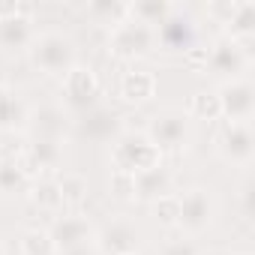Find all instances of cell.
Returning a JSON list of instances; mask_svg holds the SVG:
<instances>
[{"label": "cell", "mask_w": 255, "mask_h": 255, "mask_svg": "<svg viewBox=\"0 0 255 255\" xmlns=\"http://www.w3.org/2000/svg\"><path fill=\"white\" fill-rule=\"evenodd\" d=\"M243 255H249V252H243Z\"/></svg>", "instance_id": "obj_36"}, {"label": "cell", "mask_w": 255, "mask_h": 255, "mask_svg": "<svg viewBox=\"0 0 255 255\" xmlns=\"http://www.w3.org/2000/svg\"><path fill=\"white\" fill-rule=\"evenodd\" d=\"M24 183H27V174H24V168H21V162H18V156L12 159H0V192H21L24 189Z\"/></svg>", "instance_id": "obj_25"}, {"label": "cell", "mask_w": 255, "mask_h": 255, "mask_svg": "<svg viewBox=\"0 0 255 255\" xmlns=\"http://www.w3.org/2000/svg\"><path fill=\"white\" fill-rule=\"evenodd\" d=\"M186 117H195V120H216V117H222L219 96H216L213 90H198V93L189 99Z\"/></svg>", "instance_id": "obj_24"}, {"label": "cell", "mask_w": 255, "mask_h": 255, "mask_svg": "<svg viewBox=\"0 0 255 255\" xmlns=\"http://www.w3.org/2000/svg\"><path fill=\"white\" fill-rule=\"evenodd\" d=\"M183 60H186L192 69H204V66H207V48L192 45V48H186V51H183Z\"/></svg>", "instance_id": "obj_31"}, {"label": "cell", "mask_w": 255, "mask_h": 255, "mask_svg": "<svg viewBox=\"0 0 255 255\" xmlns=\"http://www.w3.org/2000/svg\"><path fill=\"white\" fill-rule=\"evenodd\" d=\"M225 24H228V39L249 48V39L255 33V3L252 0H237L231 15L225 18Z\"/></svg>", "instance_id": "obj_17"}, {"label": "cell", "mask_w": 255, "mask_h": 255, "mask_svg": "<svg viewBox=\"0 0 255 255\" xmlns=\"http://www.w3.org/2000/svg\"><path fill=\"white\" fill-rule=\"evenodd\" d=\"M120 129V117L117 111L105 108V105H93L87 111H81L78 117V132L90 141H111Z\"/></svg>", "instance_id": "obj_14"}, {"label": "cell", "mask_w": 255, "mask_h": 255, "mask_svg": "<svg viewBox=\"0 0 255 255\" xmlns=\"http://www.w3.org/2000/svg\"><path fill=\"white\" fill-rule=\"evenodd\" d=\"M111 192L117 198H129L135 195V174H126V171H111Z\"/></svg>", "instance_id": "obj_29"}, {"label": "cell", "mask_w": 255, "mask_h": 255, "mask_svg": "<svg viewBox=\"0 0 255 255\" xmlns=\"http://www.w3.org/2000/svg\"><path fill=\"white\" fill-rule=\"evenodd\" d=\"M177 213H180V201H177V195H162V198H156L153 201V216H156V222L159 225H177Z\"/></svg>", "instance_id": "obj_28"}, {"label": "cell", "mask_w": 255, "mask_h": 255, "mask_svg": "<svg viewBox=\"0 0 255 255\" xmlns=\"http://www.w3.org/2000/svg\"><path fill=\"white\" fill-rule=\"evenodd\" d=\"M0 255H3V246H0Z\"/></svg>", "instance_id": "obj_35"}, {"label": "cell", "mask_w": 255, "mask_h": 255, "mask_svg": "<svg viewBox=\"0 0 255 255\" xmlns=\"http://www.w3.org/2000/svg\"><path fill=\"white\" fill-rule=\"evenodd\" d=\"M30 198L45 213H57L63 207V198H60V189H57V180L54 177H39L33 183V189H30Z\"/></svg>", "instance_id": "obj_22"}, {"label": "cell", "mask_w": 255, "mask_h": 255, "mask_svg": "<svg viewBox=\"0 0 255 255\" xmlns=\"http://www.w3.org/2000/svg\"><path fill=\"white\" fill-rule=\"evenodd\" d=\"M96 96H99V78L90 66H72L66 75H63V99L69 108L75 111H87L96 105Z\"/></svg>", "instance_id": "obj_7"}, {"label": "cell", "mask_w": 255, "mask_h": 255, "mask_svg": "<svg viewBox=\"0 0 255 255\" xmlns=\"http://www.w3.org/2000/svg\"><path fill=\"white\" fill-rule=\"evenodd\" d=\"M87 15H93L99 24L114 27L129 15V3H120V0H93V3H87Z\"/></svg>", "instance_id": "obj_23"}, {"label": "cell", "mask_w": 255, "mask_h": 255, "mask_svg": "<svg viewBox=\"0 0 255 255\" xmlns=\"http://www.w3.org/2000/svg\"><path fill=\"white\" fill-rule=\"evenodd\" d=\"M153 147L162 153V150H180L186 147L189 141V117L186 111H177V108H162L150 117L147 123V132H144Z\"/></svg>", "instance_id": "obj_4"}, {"label": "cell", "mask_w": 255, "mask_h": 255, "mask_svg": "<svg viewBox=\"0 0 255 255\" xmlns=\"http://www.w3.org/2000/svg\"><path fill=\"white\" fill-rule=\"evenodd\" d=\"M60 141H45V138H30V144L18 153V162L24 168V174H51L60 165Z\"/></svg>", "instance_id": "obj_12"}, {"label": "cell", "mask_w": 255, "mask_h": 255, "mask_svg": "<svg viewBox=\"0 0 255 255\" xmlns=\"http://www.w3.org/2000/svg\"><path fill=\"white\" fill-rule=\"evenodd\" d=\"M153 90H156V78L144 69H132L120 78V96L129 102H144L153 96Z\"/></svg>", "instance_id": "obj_20"}, {"label": "cell", "mask_w": 255, "mask_h": 255, "mask_svg": "<svg viewBox=\"0 0 255 255\" xmlns=\"http://www.w3.org/2000/svg\"><path fill=\"white\" fill-rule=\"evenodd\" d=\"M204 255H231V252H225V249H210V252H204Z\"/></svg>", "instance_id": "obj_33"}, {"label": "cell", "mask_w": 255, "mask_h": 255, "mask_svg": "<svg viewBox=\"0 0 255 255\" xmlns=\"http://www.w3.org/2000/svg\"><path fill=\"white\" fill-rule=\"evenodd\" d=\"M216 96H219V108L228 117V123H249L252 120V111H255V87L246 78L225 81Z\"/></svg>", "instance_id": "obj_8"}, {"label": "cell", "mask_w": 255, "mask_h": 255, "mask_svg": "<svg viewBox=\"0 0 255 255\" xmlns=\"http://www.w3.org/2000/svg\"><path fill=\"white\" fill-rule=\"evenodd\" d=\"M48 237L54 243L57 252H66V249H78V246H90L93 237H96V228L87 222V216L81 213H63L51 222L48 228Z\"/></svg>", "instance_id": "obj_5"}, {"label": "cell", "mask_w": 255, "mask_h": 255, "mask_svg": "<svg viewBox=\"0 0 255 255\" xmlns=\"http://www.w3.org/2000/svg\"><path fill=\"white\" fill-rule=\"evenodd\" d=\"M36 39L33 18L27 15H6L0 18V48L3 51H24Z\"/></svg>", "instance_id": "obj_16"}, {"label": "cell", "mask_w": 255, "mask_h": 255, "mask_svg": "<svg viewBox=\"0 0 255 255\" xmlns=\"http://www.w3.org/2000/svg\"><path fill=\"white\" fill-rule=\"evenodd\" d=\"M135 195L144 198V201H156L162 195H171V171L162 168V165L138 171L135 174Z\"/></svg>", "instance_id": "obj_18"}, {"label": "cell", "mask_w": 255, "mask_h": 255, "mask_svg": "<svg viewBox=\"0 0 255 255\" xmlns=\"http://www.w3.org/2000/svg\"><path fill=\"white\" fill-rule=\"evenodd\" d=\"M93 246L99 255H126V252H135L138 246V231L129 219H111L105 228L96 231Z\"/></svg>", "instance_id": "obj_11"}, {"label": "cell", "mask_w": 255, "mask_h": 255, "mask_svg": "<svg viewBox=\"0 0 255 255\" xmlns=\"http://www.w3.org/2000/svg\"><path fill=\"white\" fill-rule=\"evenodd\" d=\"M153 33H156V42L162 48H168V51H186V48H192V21L177 6H174V12L159 27H153Z\"/></svg>", "instance_id": "obj_15"}, {"label": "cell", "mask_w": 255, "mask_h": 255, "mask_svg": "<svg viewBox=\"0 0 255 255\" xmlns=\"http://www.w3.org/2000/svg\"><path fill=\"white\" fill-rule=\"evenodd\" d=\"M246 66H249V48L237 45V42L228 39V36L216 39V42L207 48V66H204V69H210V72H216V75H225L228 81L240 78V72H243Z\"/></svg>", "instance_id": "obj_6"}, {"label": "cell", "mask_w": 255, "mask_h": 255, "mask_svg": "<svg viewBox=\"0 0 255 255\" xmlns=\"http://www.w3.org/2000/svg\"><path fill=\"white\" fill-rule=\"evenodd\" d=\"M30 60L45 75H66L75 66V45L66 33L45 30L30 42Z\"/></svg>", "instance_id": "obj_1"}, {"label": "cell", "mask_w": 255, "mask_h": 255, "mask_svg": "<svg viewBox=\"0 0 255 255\" xmlns=\"http://www.w3.org/2000/svg\"><path fill=\"white\" fill-rule=\"evenodd\" d=\"M159 255H201V252L195 249L192 240H186V237H171V240H165V243L159 246Z\"/></svg>", "instance_id": "obj_30"}, {"label": "cell", "mask_w": 255, "mask_h": 255, "mask_svg": "<svg viewBox=\"0 0 255 255\" xmlns=\"http://www.w3.org/2000/svg\"><path fill=\"white\" fill-rule=\"evenodd\" d=\"M21 252L24 255H57V249H54V243H51V237H48L45 228L24 231L21 234Z\"/></svg>", "instance_id": "obj_27"}, {"label": "cell", "mask_w": 255, "mask_h": 255, "mask_svg": "<svg viewBox=\"0 0 255 255\" xmlns=\"http://www.w3.org/2000/svg\"><path fill=\"white\" fill-rule=\"evenodd\" d=\"M27 129L33 138H45V141H60L63 132H66V111L60 105H39L33 111H27Z\"/></svg>", "instance_id": "obj_13"}, {"label": "cell", "mask_w": 255, "mask_h": 255, "mask_svg": "<svg viewBox=\"0 0 255 255\" xmlns=\"http://www.w3.org/2000/svg\"><path fill=\"white\" fill-rule=\"evenodd\" d=\"M57 255H99V252H96V246L90 243V246H78V249H66V252H57Z\"/></svg>", "instance_id": "obj_32"}, {"label": "cell", "mask_w": 255, "mask_h": 255, "mask_svg": "<svg viewBox=\"0 0 255 255\" xmlns=\"http://www.w3.org/2000/svg\"><path fill=\"white\" fill-rule=\"evenodd\" d=\"M156 45V33L153 27L141 24L138 18L126 15L120 24L111 27V36H108V51L114 57H123V60H135V57H144L150 54V48Z\"/></svg>", "instance_id": "obj_3"}, {"label": "cell", "mask_w": 255, "mask_h": 255, "mask_svg": "<svg viewBox=\"0 0 255 255\" xmlns=\"http://www.w3.org/2000/svg\"><path fill=\"white\" fill-rule=\"evenodd\" d=\"M111 162H114V171L138 174V171H147V168L162 165V153L153 147V141L147 135H141V132H126V135H117L114 138Z\"/></svg>", "instance_id": "obj_2"}, {"label": "cell", "mask_w": 255, "mask_h": 255, "mask_svg": "<svg viewBox=\"0 0 255 255\" xmlns=\"http://www.w3.org/2000/svg\"><path fill=\"white\" fill-rule=\"evenodd\" d=\"M219 153L234 162V165H249L255 153V138H252V126L249 123H225L219 135H216Z\"/></svg>", "instance_id": "obj_10"}, {"label": "cell", "mask_w": 255, "mask_h": 255, "mask_svg": "<svg viewBox=\"0 0 255 255\" xmlns=\"http://www.w3.org/2000/svg\"><path fill=\"white\" fill-rule=\"evenodd\" d=\"M171 12H174V6L168 0H141V3H129V15L138 18L147 27H159Z\"/></svg>", "instance_id": "obj_21"}, {"label": "cell", "mask_w": 255, "mask_h": 255, "mask_svg": "<svg viewBox=\"0 0 255 255\" xmlns=\"http://www.w3.org/2000/svg\"><path fill=\"white\" fill-rule=\"evenodd\" d=\"M180 213H177V228H183L186 234H201L210 219H213V198L207 189H189L180 198Z\"/></svg>", "instance_id": "obj_9"}, {"label": "cell", "mask_w": 255, "mask_h": 255, "mask_svg": "<svg viewBox=\"0 0 255 255\" xmlns=\"http://www.w3.org/2000/svg\"><path fill=\"white\" fill-rule=\"evenodd\" d=\"M27 120V105L24 99L6 87V84H0V132H9L15 129V126H21Z\"/></svg>", "instance_id": "obj_19"}, {"label": "cell", "mask_w": 255, "mask_h": 255, "mask_svg": "<svg viewBox=\"0 0 255 255\" xmlns=\"http://www.w3.org/2000/svg\"><path fill=\"white\" fill-rule=\"evenodd\" d=\"M54 180H57L63 207H66V204H81V201H84V195H87V180H84L81 174L66 171V174H60V177H54Z\"/></svg>", "instance_id": "obj_26"}, {"label": "cell", "mask_w": 255, "mask_h": 255, "mask_svg": "<svg viewBox=\"0 0 255 255\" xmlns=\"http://www.w3.org/2000/svg\"><path fill=\"white\" fill-rule=\"evenodd\" d=\"M126 255H138V252H126Z\"/></svg>", "instance_id": "obj_34"}]
</instances>
